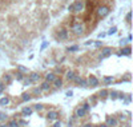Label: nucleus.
Returning a JSON list of instances; mask_svg holds the SVG:
<instances>
[{
	"mask_svg": "<svg viewBox=\"0 0 133 127\" xmlns=\"http://www.w3.org/2000/svg\"><path fill=\"white\" fill-rule=\"evenodd\" d=\"M72 32L75 35H77V36L83 35L84 34V24H83V23H80V22L73 23V24H72Z\"/></svg>",
	"mask_w": 133,
	"mask_h": 127,
	"instance_id": "obj_1",
	"label": "nucleus"
},
{
	"mask_svg": "<svg viewBox=\"0 0 133 127\" xmlns=\"http://www.w3.org/2000/svg\"><path fill=\"white\" fill-rule=\"evenodd\" d=\"M109 12H111V9H109L108 6H100V7H97V9H96L97 17H105V16L109 15Z\"/></svg>",
	"mask_w": 133,
	"mask_h": 127,
	"instance_id": "obj_2",
	"label": "nucleus"
},
{
	"mask_svg": "<svg viewBox=\"0 0 133 127\" xmlns=\"http://www.w3.org/2000/svg\"><path fill=\"white\" fill-rule=\"evenodd\" d=\"M84 7H85V4L83 0H77L76 3H73V13H80V12H83L84 11Z\"/></svg>",
	"mask_w": 133,
	"mask_h": 127,
	"instance_id": "obj_3",
	"label": "nucleus"
},
{
	"mask_svg": "<svg viewBox=\"0 0 133 127\" xmlns=\"http://www.w3.org/2000/svg\"><path fill=\"white\" fill-rule=\"evenodd\" d=\"M57 37L60 40H65L66 37H68V31H66L65 28H60L57 31Z\"/></svg>",
	"mask_w": 133,
	"mask_h": 127,
	"instance_id": "obj_4",
	"label": "nucleus"
},
{
	"mask_svg": "<svg viewBox=\"0 0 133 127\" xmlns=\"http://www.w3.org/2000/svg\"><path fill=\"white\" fill-rule=\"evenodd\" d=\"M88 84H91V87H97L98 86V79L94 76V75H91L88 78Z\"/></svg>",
	"mask_w": 133,
	"mask_h": 127,
	"instance_id": "obj_5",
	"label": "nucleus"
},
{
	"mask_svg": "<svg viewBox=\"0 0 133 127\" xmlns=\"http://www.w3.org/2000/svg\"><path fill=\"white\" fill-rule=\"evenodd\" d=\"M47 118H48L49 120H56V119L59 118V112L57 111H53V110L48 111V112H47Z\"/></svg>",
	"mask_w": 133,
	"mask_h": 127,
	"instance_id": "obj_6",
	"label": "nucleus"
},
{
	"mask_svg": "<svg viewBox=\"0 0 133 127\" xmlns=\"http://www.w3.org/2000/svg\"><path fill=\"white\" fill-rule=\"evenodd\" d=\"M87 112H88V111H85L83 107H79V109L76 110V116H79V118H83V116L87 115Z\"/></svg>",
	"mask_w": 133,
	"mask_h": 127,
	"instance_id": "obj_7",
	"label": "nucleus"
},
{
	"mask_svg": "<svg viewBox=\"0 0 133 127\" xmlns=\"http://www.w3.org/2000/svg\"><path fill=\"white\" fill-rule=\"evenodd\" d=\"M55 79H56V75H55L53 72H49V74H47V75H45V82H48V83L53 82Z\"/></svg>",
	"mask_w": 133,
	"mask_h": 127,
	"instance_id": "obj_8",
	"label": "nucleus"
},
{
	"mask_svg": "<svg viewBox=\"0 0 133 127\" xmlns=\"http://www.w3.org/2000/svg\"><path fill=\"white\" fill-rule=\"evenodd\" d=\"M101 58H107V56H109L111 55V52H112V48H109V47H105V48H103V51H101Z\"/></svg>",
	"mask_w": 133,
	"mask_h": 127,
	"instance_id": "obj_9",
	"label": "nucleus"
},
{
	"mask_svg": "<svg viewBox=\"0 0 133 127\" xmlns=\"http://www.w3.org/2000/svg\"><path fill=\"white\" fill-rule=\"evenodd\" d=\"M52 83H53V86H55L56 88H60L61 86H63V80H61L60 78H56V79H55V80L52 82Z\"/></svg>",
	"mask_w": 133,
	"mask_h": 127,
	"instance_id": "obj_10",
	"label": "nucleus"
},
{
	"mask_svg": "<svg viewBox=\"0 0 133 127\" xmlns=\"http://www.w3.org/2000/svg\"><path fill=\"white\" fill-rule=\"evenodd\" d=\"M29 79H31L32 83H35V82H37V80H40V75H39V74H31V75H29Z\"/></svg>",
	"mask_w": 133,
	"mask_h": 127,
	"instance_id": "obj_11",
	"label": "nucleus"
},
{
	"mask_svg": "<svg viewBox=\"0 0 133 127\" xmlns=\"http://www.w3.org/2000/svg\"><path fill=\"white\" fill-rule=\"evenodd\" d=\"M49 88H51V86L48 82H43L40 86V90H43V91H49Z\"/></svg>",
	"mask_w": 133,
	"mask_h": 127,
	"instance_id": "obj_12",
	"label": "nucleus"
},
{
	"mask_svg": "<svg viewBox=\"0 0 133 127\" xmlns=\"http://www.w3.org/2000/svg\"><path fill=\"white\" fill-rule=\"evenodd\" d=\"M21 112H23V115H25V116H29V115H32V109H31V107H24Z\"/></svg>",
	"mask_w": 133,
	"mask_h": 127,
	"instance_id": "obj_13",
	"label": "nucleus"
},
{
	"mask_svg": "<svg viewBox=\"0 0 133 127\" xmlns=\"http://www.w3.org/2000/svg\"><path fill=\"white\" fill-rule=\"evenodd\" d=\"M75 76H76V74H75L73 71H68V72H66V75H65L66 80H73Z\"/></svg>",
	"mask_w": 133,
	"mask_h": 127,
	"instance_id": "obj_14",
	"label": "nucleus"
},
{
	"mask_svg": "<svg viewBox=\"0 0 133 127\" xmlns=\"http://www.w3.org/2000/svg\"><path fill=\"white\" fill-rule=\"evenodd\" d=\"M107 122H108V124H107V126H112V127H115V126L117 124V119H115V118H108Z\"/></svg>",
	"mask_w": 133,
	"mask_h": 127,
	"instance_id": "obj_15",
	"label": "nucleus"
},
{
	"mask_svg": "<svg viewBox=\"0 0 133 127\" xmlns=\"http://www.w3.org/2000/svg\"><path fill=\"white\" fill-rule=\"evenodd\" d=\"M118 55H130V47H125V48H122Z\"/></svg>",
	"mask_w": 133,
	"mask_h": 127,
	"instance_id": "obj_16",
	"label": "nucleus"
},
{
	"mask_svg": "<svg viewBox=\"0 0 133 127\" xmlns=\"http://www.w3.org/2000/svg\"><path fill=\"white\" fill-rule=\"evenodd\" d=\"M8 103H9L8 98H2V99H0V106H7Z\"/></svg>",
	"mask_w": 133,
	"mask_h": 127,
	"instance_id": "obj_17",
	"label": "nucleus"
},
{
	"mask_svg": "<svg viewBox=\"0 0 133 127\" xmlns=\"http://www.w3.org/2000/svg\"><path fill=\"white\" fill-rule=\"evenodd\" d=\"M79 50V46H71L66 48V51H69V52H73V51H77Z\"/></svg>",
	"mask_w": 133,
	"mask_h": 127,
	"instance_id": "obj_18",
	"label": "nucleus"
},
{
	"mask_svg": "<svg viewBox=\"0 0 133 127\" xmlns=\"http://www.w3.org/2000/svg\"><path fill=\"white\" fill-rule=\"evenodd\" d=\"M81 76H79V75H76V76H75V79H73V82L76 83V84H77V86H80V82H81Z\"/></svg>",
	"mask_w": 133,
	"mask_h": 127,
	"instance_id": "obj_19",
	"label": "nucleus"
},
{
	"mask_svg": "<svg viewBox=\"0 0 133 127\" xmlns=\"http://www.w3.org/2000/svg\"><path fill=\"white\" fill-rule=\"evenodd\" d=\"M3 79H4V82H6V83H11V80H12L11 75H8V74H7V75H4V78H3Z\"/></svg>",
	"mask_w": 133,
	"mask_h": 127,
	"instance_id": "obj_20",
	"label": "nucleus"
},
{
	"mask_svg": "<svg viewBox=\"0 0 133 127\" xmlns=\"http://www.w3.org/2000/svg\"><path fill=\"white\" fill-rule=\"evenodd\" d=\"M8 127H19V123H17L16 120H11L8 123Z\"/></svg>",
	"mask_w": 133,
	"mask_h": 127,
	"instance_id": "obj_21",
	"label": "nucleus"
},
{
	"mask_svg": "<svg viewBox=\"0 0 133 127\" xmlns=\"http://www.w3.org/2000/svg\"><path fill=\"white\" fill-rule=\"evenodd\" d=\"M31 98H32V96L29 95V94H23V98H21V99L27 102V100H31Z\"/></svg>",
	"mask_w": 133,
	"mask_h": 127,
	"instance_id": "obj_22",
	"label": "nucleus"
},
{
	"mask_svg": "<svg viewBox=\"0 0 133 127\" xmlns=\"http://www.w3.org/2000/svg\"><path fill=\"white\" fill-rule=\"evenodd\" d=\"M116 32H117V28H116V27H112L111 30L108 31V35H115Z\"/></svg>",
	"mask_w": 133,
	"mask_h": 127,
	"instance_id": "obj_23",
	"label": "nucleus"
},
{
	"mask_svg": "<svg viewBox=\"0 0 133 127\" xmlns=\"http://www.w3.org/2000/svg\"><path fill=\"white\" fill-rule=\"evenodd\" d=\"M104 82H105L107 84H109V83L113 82V78L112 76H105V78H104Z\"/></svg>",
	"mask_w": 133,
	"mask_h": 127,
	"instance_id": "obj_24",
	"label": "nucleus"
},
{
	"mask_svg": "<svg viewBox=\"0 0 133 127\" xmlns=\"http://www.w3.org/2000/svg\"><path fill=\"white\" fill-rule=\"evenodd\" d=\"M109 95H111V98H112V99H117V96H118V92H117V91H112L111 94H109Z\"/></svg>",
	"mask_w": 133,
	"mask_h": 127,
	"instance_id": "obj_25",
	"label": "nucleus"
},
{
	"mask_svg": "<svg viewBox=\"0 0 133 127\" xmlns=\"http://www.w3.org/2000/svg\"><path fill=\"white\" fill-rule=\"evenodd\" d=\"M16 79H17V80H23V79H24V76H23L21 72H16Z\"/></svg>",
	"mask_w": 133,
	"mask_h": 127,
	"instance_id": "obj_26",
	"label": "nucleus"
},
{
	"mask_svg": "<svg viewBox=\"0 0 133 127\" xmlns=\"http://www.w3.org/2000/svg\"><path fill=\"white\" fill-rule=\"evenodd\" d=\"M80 86H81V87H87V86H88V80H85V79H81V82H80Z\"/></svg>",
	"mask_w": 133,
	"mask_h": 127,
	"instance_id": "obj_27",
	"label": "nucleus"
},
{
	"mask_svg": "<svg viewBox=\"0 0 133 127\" xmlns=\"http://www.w3.org/2000/svg\"><path fill=\"white\" fill-rule=\"evenodd\" d=\"M98 95H100V96H103V98H105V96L108 95V91H107V90H101Z\"/></svg>",
	"mask_w": 133,
	"mask_h": 127,
	"instance_id": "obj_28",
	"label": "nucleus"
},
{
	"mask_svg": "<svg viewBox=\"0 0 133 127\" xmlns=\"http://www.w3.org/2000/svg\"><path fill=\"white\" fill-rule=\"evenodd\" d=\"M31 83H32V82H31L29 78H24V84H25V86H29Z\"/></svg>",
	"mask_w": 133,
	"mask_h": 127,
	"instance_id": "obj_29",
	"label": "nucleus"
},
{
	"mask_svg": "<svg viewBox=\"0 0 133 127\" xmlns=\"http://www.w3.org/2000/svg\"><path fill=\"white\" fill-rule=\"evenodd\" d=\"M35 110H36V111L43 110V104H40V103H39V104H35Z\"/></svg>",
	"mask_w": 133,
	"mask_h": 127,
	"instance_id": "obj_30",
	"label": "nucleus"
},
{
	"mask_svg": "<svg viewBox=\"0 0 133 127\" xmlns=\"http://www.w3.org/2000/svg\"><path fill=\"white\" fill-rule=\"evenodd\" d=\"M17 68H19V70H20V71H21V72H27V71H28V70H27L25 67H23V66H19V67H17Z\"/></svg>",
	"mask_w": 133,
	"mask_h": 127,
	"instance_id": "obj_31",
	"label": "nucleus"
},
{
	"mask_svg": "<svg viewBox=\"0 0 133 127\" xmlns=\"http://www.w3.org/2000/svg\"><path fill=\"white\" fill-rule=\"evenodd\" d=\"M89 107H91V106H89L88 103H84V104H83V109H84L85 111H88V110H89Z\"/></svg>",
	"mask_w": 133,
	"mask_h": 127,
	"instance_id": "obj_32",
	"label": "nucleus"
},
{
	"mask_svg": "<svg viewBox=\"0 0 133 127\" xmlns=\"http://www.w3.org/2000/svg\"><path fill=\"white\" fill-rule=\"evenodd\" d=\"M130 17H132V12H128L126 13V20L129 22V23H130Z\"/></svg>",
	"mask_w": 133,
	"mask_h": 127,
	"instance_id": "obj_33",
	"label": "nucleus"
},
{
	"mask_svg": "<svg viewBox=\"0 0 133 127\" xmlns=\"http://www.w3.org/2000/svg\"><path fill=\"white\" fill-rule=\"evenodd\" d=\"M7 119V115L6 114H0V120H6Z\"/></svg>",
	"mask_w": 133,
	"mask_h": 127,
	"instance_id": "obj_34",
	"label": "nucleus"
},
{
	"mask_svg": "<svg viewBox=\"0 0 133 127\" xmlns=\"http://www.w3.org/2000/svg\"><path fill=\"white\" fill-rule=\"evenodd\" d=\"M40 88H35V90H33V94H37V95H40Z\"/></svg>",
	"mask_w": 133,
	"mask_h": 127,
	"instance_id": "obj_35",
	"label": "nucleus"
},
{
	"mask_svg": "<svg viewBox=\"0 0 133 127\" xmlns=\"http://www.w3.org/2000/svg\"><path fill=\"white\" fill-rule=\"evenodd\" d=\"M126 41H128V40H125V39H122V40L120 41V44H121V46H125V44H126Z\"/></svg>",
	"mask_w": 133,
	"mask_h": 127,
	"instance_id": "obj_36",
	"label": "nucleus"
},
{
	"mask_svg": "<svg viewBox=\"0 0 133 127\" xmlns=\"http://www.w3.org/2000/svg\"><path fill=\"white\" fill-rule=\"evenodd\" d=\"M65 95H66V96H72V95H73V92H72V91H66Z\"/></svg>",
	"mask_w": 133,
	"mask_h": 127,
	"instance_id": "obj_37",
	"label": "nucleus"
},
{
	"mask_svg": "<svg viewBox=\"0 0 133 127\" xmlns=\"http://www.w3.org/2000/svg\"><path fill=\"white\" fill-rule=\"evenodd\" d=\"M68 11H69V12H72V11H73V4H71V6L68 7Z\"/></svg>",
	"mask_w": 133,
	"mask_h": 127,
	"instance_id": "obj_38",
	"label": "nucleus"
},
{
	"mask_svg": "<svg viewBox=\"0 0 133 127\" xmlns=\"http://www.w3.org/2000/svg\"><path fill=\"white\" fill-rule=\"evenodd\" d=\"M53 127H61V123L60 122H56V123L53 124Z\"/></svg>",
	"mask_w": 133,
	"mask_h": 127,
	"instance_id": "obj_39",
	"label": "nucleus"
},
{
	"mask_svg": "<svg viewBox=\"0 0 133 127\" xmlns=\"http://www.w3.org/2000/svg\"><path fill=\"white\" fill-rule=\"evenodd\" d=\"M94 44H96V47H100V46H103V41H96Z\"/></svg>",
	"mask_w": 133,
	"mask_h": 127,
	"instance_id": "obj_40",
	"label": "nucleus"
},
{
	"mask_svg": "<svg viewBox=\"0 0 133 127\" xmlns=\"http://www.w3.org/2000/svg\"><path fill=\"white\" fill-rule=\"evenodd\" d=\"M47 44H48V43H47V41H44V43H43V46H41V50H44L45 47H47Z\"/></svg>",
	"mask_w": 133,
	"mask_h": 127,
	"instance_id": "obj_41",
	"label": "nucleus"
},
{
	"mask_svg": "<svg viewBox=\"0 0 133 127\" xmlns=\"http://www.w3.org/2000/svg\"><path fill=\"white\" fill-rule=\"evenodd\" d=\"M104 36H105V34H98V37H100V39H103Z\"/></svg>",
	"mask_w": 133,
	"mask_h": 127,
	"instance_id": "obj_42",
	"label": "nucleus"
},
{
	"mask_svg": "<svg viewBox=\"0 0 133 127\" xmlns=\"http://www.w3.org/2000/svg\"><path fill=\"white\" fill-rule=\"evenodd\" d=\"M4 90V86H3V84H0V92H2Z\"/></svg>",
	"mask_w": 133,
	"mask_h": 127,
	"instance_id": "obj_43",
	"label": "nucleus"
},
{
	"mask_svg": "<svg viewBox=\"0 0 133 127\" xmlns=\"http://www.w3.org/2000/svg\"><path fill=\"white\" fill-rule=\"evenodd\" d=\"M84 127H93V126H91V124H85Z\"/></svg>",
	"mask_w": 133,
	"mask_h": 127,
	"instance_id": "obj_44",
	"label": "nucleus"
},
{
	"mask_svg": "<svg viewBox=\"0 0 133 127\" xmlns=\"http://www.w3.org/2000/svg\"><path fill=\"white\" fill-rule=\"evenodd\" d=\"M100 127H109V126H107V124H101V126H100Z\"/></svg>",
	"mask_w": 133,
	"mask_h": 127,
	"instance_id": "obj_45",
	"label": "nucleus"
},
{
	"mask_svg": "<svg viewBox=\"0 0 133 127\" xmlns=\"http://www.w3.org/2000/svg\"><path fill=\"white\" fill-rule=\"evenodd\" d=\"M0 127H8V126H6V124H2V126H0Z\"/></svg>",
	"mask_w": 133,
	"mask_h": 127,
	"instance_id": "obj_46",
	"label": "nucleus"
},
{
	"mask_svg": "<svg viewBox=\"0 0 133 127\" xmlns=\"http://www.w3.org/2000/svg\"><path fill=\"white\" fill-rule=\"evenodd\" d=\"M125 127H130V126H125Z\"/></svg>",
	"mask_w": 133,
	"mask_h": 127,
	"instance_id": "obj_47",
	"label": "nucleus"
}]
</instances>
